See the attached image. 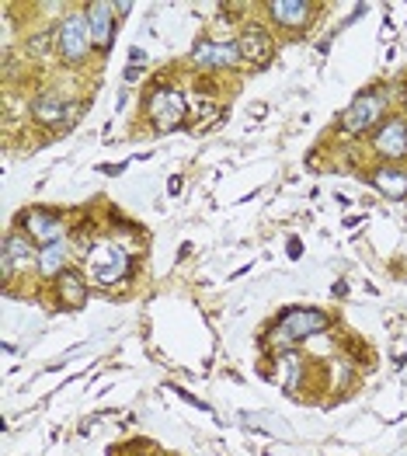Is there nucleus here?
I'll use <instances>...</instances> for the list:
<instances>
[{
  "label": "nucleus",
  "instance_id": "1",
  "mask_svg": "<svg viewBox=\"0 0 407 456\" xmlns=\"http://www.w3.org/2000/svg\"><path fill=\"white\" fill-rule=\"evenodd\" d=\"M331 328V317L324 314V310H289L282 321H279V328H275V335H272V345L275 348H289V345L303 342V338H310V335H321V331H328Z\"/></svg>",
  "mask_w": 407,
  "mask_h": 456
},
{
  "label": "nucleus",
  "instance_id": "2",
  "mask_svg": "<svg viewBox=\"0 0 407 456\" xmlns=\"http://www.w3.org/2000/svg\"><path fill=\"white\" fill-rule=\"evenodd\" d=\"M383 112H387V91H366L341 112V129L348 136H362L376 129V122L383 126Z\"/></svg>",
  "mask_w": 407,
  "mask_h": 456
},
{
  "label": "nucleus",
  "instance_id": "3",
  "mask_svg": "<svg viewBox=\"0 0 407 456\" xmlns=\"http://www.w3.org/2000/svg\"><path fill=\"white\" fill-rule=\"evenodd\" d=\"M87 268L102 286H115V282H122L129 275V255L115 240H98L87 251Z\"/></svg>",
  "mask_w": 407,
  "mask_h": 456
},
{
  "label": "nucleus",
  "instance_id": "4",
  "mask_svg": "<svg viewBox=\"0 0 407 456\" xmlns=\"http://www.w3.org/2000/svg\"><path fill=\"white\" fill-rule=\"evenodd\" d=\"M56 45H60V53H63V60H67V63H80V60L94 49L87 14H80V11L67 14V18H63V25H60V32H56Z\"/></svg>",
  "mask_w": 407,
  "mask_h": 456
},
{
  "label": "nucleus",
  "instance_id": "5",
  "mask_svg": "<svg viewBox=\"0 0 407 456\" xmlns=\"http://www.w3.org/2000/svg\"><path fill=\"white\" fill-rule=\"evenodd\" d=\"M147 112L160 133H171V129H178V126L185 122L188 102H185V94L175 91V87H157L147 98Z\"/></svg>",
  "mask_w": 407,
  "mask_h": 456
},
{
  "label": "nucleus",
  "instance_id": "6",
  "mask_svg": "<svg viewBox=\"0 0 407 456\" xmlns=\"http://www.w3.org/2000/svg\"><path fill=\"white\" fill-rule=\"evenodd\" d=\"M188 60L199 70H223V67H237L240 63V49H237V42H226V38H199L191 45Z\"/></svg>",
  "mask_w": 407,
  "mask_h": 456
},
{
  "label": "nucleus",
  "instance_id": "7",
  "mask_svg": "<svg viewBox=\"0 0 407 456\" xmlns=\"http://www.w3.org/2000/svg\"><path fill=\"white\" fill-rule=\"evenodd\" d=\"M237 49H240V60H248L251 67H265L275 56V38H272V32L265 25L248 21L244 32L237 36Z\"/></svg>",
  "mask_w": 407,
  "mask_h": 456
},
{
  "label": "nucleus",
  "instance_id": "8",
  "mask_svg": "<svg viewBox=\"0 0 407 456\" xmlns=\"http://www.w3.org/2000/svg\"><path fill=\"white\" fill-rule=\"evenodd\" d=\"M372 151L379 153L387 164L394 160H404L407 157V122L404 118H387L376 136H372Z\"/></svg>",
  "mask_w": 407,
  "mask_h": 456
},
{
  "label": "nucleus",
  "instance_id": "9",
  "mask_svg": "<svg viewBox=\"0 0 407 456\" xmlns=\"http://www.w3.org/2000/svg\"><path fill=\"white\" fill-rule=\"evenodd\" d=\"M21 227H25V233L36 240L38 248H53V244L63 240V224L49 209H28V213H21Z\"/></svg>",
  "mask_w": 407,
  "mask_h": 456
},
{
  "label": "nucleus",
  "instance_id": "10",
  "mask_svg": "<svg viewBox=\"0 0 407 456\" xmlns=\"http://www.w3.org/2000/svg\"><path fill=\"white\" fill-rule=\"evenodd\" d=\"M87 14V25H91V38H94V49L109 53L111 42H115V4H105V0H94L84 7Z\"/></svg>",
  "mask_w": 407,
  "mask_h": 456
},
{
  "label": "nucleus",
  "instance_id": "11",
  "mask_svg": "<svg viewBox=\"0 0 407 456\" xmlns=\"http://www.w3.org/2000/svg\"><path fill=\"white\" fill-rule=\"evenodd\" d=\"M4 279L14 275V268H25V265H36L38 262V251H36V240L28 233H7L4 237Z\"/></svg>",
  "mask_w": 407,
  "mask_h": 456
},
{
  "label": "nucleus",
  "instance_id": "12",
  "mask_svg": "<svg viewBox=\"0 0 407 456\" xmlns=\"http://www.w3.org/2000/svg\"><path fill=\"white\" fill-rule=\"evenodd\" d=\"M32 115H36V122H42V126H53V122L70 126V118L77 115V105H67L63 94H56V91H45V94H38L36 98Z\"/></svg>",
  "mask_w": 407,
  "mask_h": 456
},
{
  "label": "nucleus",
  "instance_id": "13",
  "mask_svg": "<svg viewBox=\"0 0 407 456\" xmlns=\"http://www.w3.org/2000/svg\"><path fill=\"white\" fill-rule=\"evenodd\" d=\"M310 11H313V4H306V0H268L272 21L286 25V28H303L310 21Z\"/></svg>",
  "mask_w": 407,
  "mask_h": 456
},
{
  "label": "nucleus",
  "instance_id": "14",
  "mask_svg": "<svg viewBox=\"0 0 407 456\" xmlns=\"http://www.w3.org/2000/svg\"><path fill=\"white\" fill-rule=\"evenodd\" d=\"M56 297H60V306H67V310H80V306H84V300H87V286H84L80 272L67 268V272L56 279Z\"/></svg>",
  "mask_w": 407,
  "mask_h": 456
},
{
  "label": "nucleus",
  "instance_id": "15",
  "mask_svg": "<svg viewBox=\"0 0 407 456\" xmlns=\"http://www.w3.org/2000/svg\"><path fill=\"white\" fill-rule=\"evenodd\" d=\"M372 185L383 191L387 199H407V171L404 167H394V164H383L372 171Z\"/></svg>",
  "mask_w": 407,
  "mask_h": 456
},
{
  "label": "nucleus",
  "instance_id": "16",
  "mask_svg": "<svg viewBox=\"0 0 407 456\" xmlns=\"http://www.w3.org/2000/svg\"><path fill=\"white\" fill-rule=\"evenodd\" d=\"M36 268L45 279H60L67 272V240L53 244V248H38V262Z\"/></svg>",
  "mask_w": 407,
  "mask_h": 456
},
{
  "label": "nucleus",
  "instance_id": "17",
  "mask_svg": "<svg viewBox=\"0 0 407 456\" xmlns=\"http://www.w3.org/2000/svg\"><path fill=\"white\" fill-rule=\"evenodd\" d=\"M129 11H133V4H129V0H118V4H115V14H118V18H126Z\"/></svg>",
  "mask_w": 407,
  "mask_h": 456
},
{
  "label": "nucleus",
  "instance_id": "18",
  "mask_svg": "<svg viewBox=\"0 0 407 456\" xmlns=\"http://www.w3.org/2000/svg\"><path fill=\"white\" fill-rule=\"evenodd\" d=\"M289 258H299V240H289Z\"/></svg>",
  "mask_w": 407,
  "mask_h": 456
},
{
  "label": "nucleus",
  "instance_id": "19",
  "mask_svg": "<svg viewBox=\"0 0 407 456\" xmlns=\"http://www.w3.org/2000/svg\"><path fill=\"white\" fill-rule=\"evenodd\" d=\"M404 109H407V98H404Z\"/></svg>",
  "mask_w": 407,
  "mask_h": 456
}]
</instances>
